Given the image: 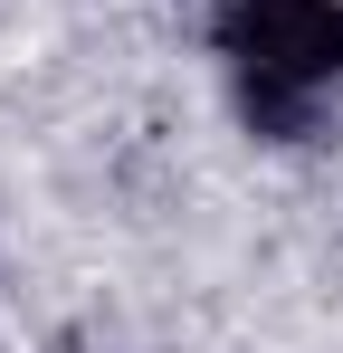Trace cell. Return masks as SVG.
Here are the masks:
<instances>
[{
    "label": "cell",
    "mask_w": 343,
    "mask_h": 353,
    "mask_svg": "<svg viewBox=\"0 0 343 353\" xmlns=\"http://www.w3.org/2000/svg\"><path fill=\"white\" fill-rule=\"evenodd\" d=\"M220 58L238 67L248 124L305 143L324 86L343 77V0H220Z\"/></svg>",
    "instance_id": "obj_1"
}]
</instances>
